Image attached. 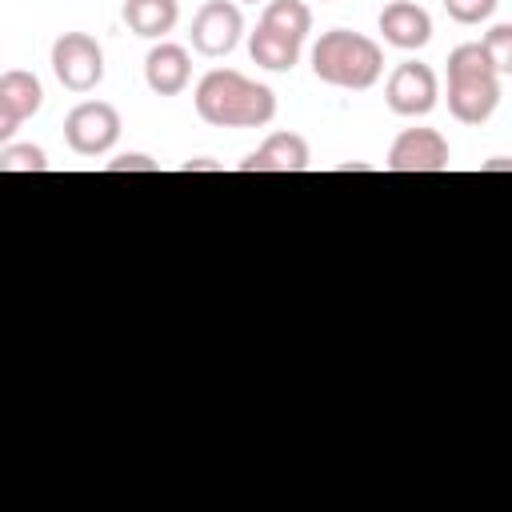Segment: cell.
I'll return each mask as SVG.
<instances>
[{
    "instance_id": "1",
    "label": "cell",
    "mask_w": 512,
    "mask_h": 512,
    "mask_svg": "<svg viewBox=\"0 0 512 512\" xmlns=\"http://www.w3.org/2000/svg\"><path fill=\"white\" fill-rule=\"evenodd\" d=\"M196 112L212 128H264L276 116V92L236 68H212L196 84Z\"/></svg>"
},
{
    "instance_id": "2",
    "label": "cell",
    "mask_w": 512,
    "mask_h": 512,
    "mask_svg": "<svg viewBox=\"0 0 512 512\" xmlns=\"http://www.w3.org/2000/svg\"><path fill=\"white\" fill-rule=\"evenodd\" d=\"M312 72L316 80L332 84V88H348V92H364L380 80L384 72V52L372 36L364 32H348V28H332L316 40L312 48Z\"/></svg>"
},
{
    "instance_id": "3",
    "label": "cell",
    "mask_w": 512,
    "mask_h": 512,
    "mask_svg": "<svg viewBox=\"0 0 512 512\" xmlns=\"http://www.w3.org/2000/svg\"><path fill=\"white\" fill-rule=\"evenodd\" d=\"M500 104V72L484 44H460L448 52V112L460 124H484Z\"/></svg>"
},
{
    "instance_id": "4",
    "label": "cell",
    "mask_w": 512,
    "mask_h": 512,
    "mask_svg": "<svg viewBox=\"0 0 512 512\" xmlns=\"http://www.w3.org/2000/svg\"><path fill=\"white\" fill-rule=\"evenodd\" d=\"M52 72L68 92H92L104 80V48L88 32H64L52 44Z\"/></svg>"
},
{
    "instance_id": "5",
    "label": "cell",
    "mask_w": 512,
    "mask_h": 512,
    "mask_svg": "<svg viewBox=\"0 0 512 512\" xmlns=\"http://www.w3.org/2000/svg\"><path fill=\"white\" fill-rule=\"evenodd\" d=\"M64 140L76 156H104L120 140V112L108 100H80L64 116Z\"/></svg>"
},
{
    "instance_id": "6",
    "label": "cell",
    "mask_w": 512,
    "mask_h": 512,
    "mask_svg": "<svg viewBox=\"0 0 512 512\" xmlns=\"http://www.w3.org/2000/svg\"><path fill=\"white\" fill-rule=\"evenodd\" d=\"M384 100L396 116H428L440 100V80L428 64L404 60V64L392 68V76L384 84Z\"/></svg>"
},
{
    "instance_id": "7",
    "label": "cell",
    "mask_w": 512,
    "mask_h": 512,
    "mask_svg": "<svg viewBox=\"0 0 512 512\" xmlns=\"http://www.w3.org/2000/svg\"><path fill=\"white\" fill-rule=\"evenodd\" d=\"M192 48L200 56H228L244 36V12L232 0H208L192 16Z\"/></svg>"
},
{
    "instance_id": "8",
    "label": "cell",
    "mask_w": 512,
    "mask_h": 512,
    "mask_svg": "<svg viewBox=\"0 0 512 512\" xmlns=\"http://www.w3.org/2000/svg\"><path fill=\"white\" fill-rule=\"evenodd\" d=\"M388 172H444L448 168V140L436 128H404L388 148Z\"/></svg>"
},
{
    "instance_id": "9",
    "label": "cell",
    "mask_w": 512,
    "mask_h": 512,
    "mask_svg": "<svg viewBox=\"0 0 512 512\" xmlns=\"http://www.w3.org/2000/svg\"><path fill=\"white\" fill-rule=\"evenodd\" d=\"M40 104H44L40 80L24 68H8L0 76V140H8L28 116H36Z\"/></svg>"
},
{
    "instance_id": "10",
    "label": "cell",
    "mask_w": 512,
    "mask_h": 512,
    "mask_svg": "<svg viewBox=\"0 0 512 512\" xmlns=\"http://www.w3.org/2000/svg\"><path fill=\"white\" fill-rule=\"evenodd\" d=\"M144 80L156 96H176L188 88L192 80V56L184 44H172V40H160L148 48L144 56Z\"/></svg>"
},
{
    "instance_id": "11",
    "label": "cell",
    "mask_w": 512,
    "mask_h": 512,
    "mask_svg": "<svg viewBox=\"0 0 512 512\" xmlns=\"http://www.w3.org/2000/svg\"><path fill=\"white\" fill-rule=\"evenodd\" d=\"M308 164L312 152L300 132H272L256 152L240 160V172H304Z\"/></svg>"
},
{
    "instance_id": "12",
    "label": "cell",
    "mask_w": 512,
    "mask_h": 512,
    "mask_svg": "<svg viewBox=\"0 0 512 512\" xmlns=\"http://www.w3.org/2000/svg\"><path fill=\"white\" fill-rule=\"evenodd\" d=\"M380 32L392 48L412 52V48H424L432 40V16L412 0H392L380 8Z\"/></svg>"
},
{
    "instance_id": "13",
    "label": "cell",
    "mask_w": 512,
    "mask_h": 512,
    "mask_svg": "<svg viewBox=\"0 0 512 512\" xmlns=\"http://www.w3.org/2000/svg\"><path fill=\"white\" fill-rule=\"evenodd\" d=\"M176 20H180L176 0H124V24L144 40L168 36L176 28Z\"/></svg>"
},
{
    "instance_id": "14",
    "label": "cell",
    "mask_w": 512,
    "mask_h": 512,
    "mask_svg": "<svg viewBox=\"0 0 512 512\" xmlns=\"http://www.w3.org/2000/svg\"><path fill=\"white\" fill-rule=\"evenodd\" d=\"M300 48H304L300 40L280 36V32H272V28H264V24H256V32L248 36V56H252L260 68H268V72H288V68H296Z\"/></svg>"
},
{
    "instance_id": "15",
    "label": "cell",
    "mask_w": 512,
    "mask_h": 512,
    "mask_svg": "<svg viewBox=\"0 0 512 512\" xmlns=\"http://www.w3.org/2000/svg\"><path fill=\"white\" fill-rule=\"evenodd\" d=\"M260 24L304 44V36L312 32V8L304 0H268L260 12Z\"/></svg>"
},
{
    "instance_id": "16",
    "label": "cell",
    "mask_w": 512,
    "mask_h": 512,
    "mask_svg": "<svg viewBox=\"0 0 512 512\" xmlns=\"http://www.w3.org/2000/svg\"><path fill=\"white\" fill-rule=\"evenodd\" d=\"M0 172H48V156L36 144H4Z\"/></svg>"
},
{
    "instance_id": "17",
    "label": "cell",
    "mask_w": 512,
    "mask_h": 512,
    "mask_svg": "<svg viewBox=\"0 0 512 512\" xmlns=\"http://www.w3.org/2000/svg\"><path fill=\"white\" fill-rule=\"evenodd\" d=\"M480 44H484L492 68H496L500 76H512V24H496V28H488Z\"/></svg>"
},
{
    "instance_id": "18",
    "label": "cell",
    "mask_w": 512,
    "mask_h": 512,
    "mask_svg": "<svg viewBox=\"0 0 512 512\" xmlns=\"http://www.w3.org/2000/svg\"><path fill=\"white\" fill-rule=\"evenodd\" d=\"M496 4H500V0H444L448 16H452L456 24H480V20H488V16L496 12Z\"/></svg>"
},
{
    "instance_id": "19",
    "label": "cell",
    "mask_w": 512,
    "mask_h": 512,
    "mask_svg": "<svg viewBox=\"0 0 512 512\" xmlns=\"http://www.w3.org/2000/svg\"><path fill=\"white\" fill-rule=\"evenodd\" d=\"M108 172H156V160H148L140 152H124V156L108 160Z\"/></svg>"
},
{
    "instance_id": "20",
    "label": "cell",
    "mask_w": 512,
    "mask_h": 512,
    "mask_svg": "<svg viewBox=\"0 0 512 512\" xmlns=\"http://www.w3.org/2000/svg\"><path fill=\"white\" fill-rule=\"evenodd\" d=\"M200 168H212V172H220V164H212L208 156H200V160H188V164H184V172H200Z\"/></svg>"
},
{
    "instance_id": "21",
    "label": "cell",
    "mask_w": 512,
    "mask_h": 512,
    "mask_svg": "<svg viewBox=\"0 0 512 512\" xmlns=\"http://www.w3.org/2000/svg\"><path fill=\"white\" fill-rule=\"evenodd\" d=\"M500 168H512V160L500 156V160H488V164H484V172H500Z\"/></svg>"
},
{
    "instance_id": "22",
    "label": "cell",
    "mask_w": 512,
    "mask_h": 512,
    "mask_svg": "<svg viewBox=\"0 0 512 512\" xmlns=\"http://www.w3.org/2000/svg\"><path fill=\"white\" fill-rule=\"evenodd\" d=\"M244 4H256V0H244Z\"/></svg>"
}]
</instances>
